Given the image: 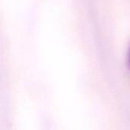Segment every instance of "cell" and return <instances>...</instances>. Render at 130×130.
<instances>
[{"mask_svg": "<svg viewBox=\"0 0 130 130\" xmlns=\"http://www.w3.org/2000/svg\"><path fill=\"white\" fill-rule=\"evenodd\" d=\"M127 64H128V67L130 71V44L128 48V52H127Z\"/></svg>", "mask_w": 130, "mask_h": 130, "instance_id": "obj_1", "label": "cell"}]
</instances>
